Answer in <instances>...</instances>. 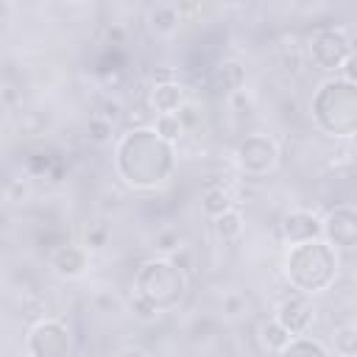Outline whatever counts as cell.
Instances as JSON below:
<instances>
[{
  "mask_svg": "<svg viewBox=\"0 0 357 357\" xmlns=\"http://www.w3.org/2000/svg\"><path fill=\"white\" fill-rule=\"evenodd\" d=\"M312 117L329 137L357 134V84L329 78L312 98Z\"/></svg>",
  "mask_w": 357,
  "mask_h": 357,
  "instance_id": "cell-3",
  "label": "cell"
},
{
  "mask_svg": "<svg viewBox=\"0 0 357 357\" xmlns=\"http://www.w3.org/2000/svg\"><path fill=\"white\" fill-rule=\"evenodd\" d=\"M50 271L61 279H78L86 268H89V248L86 245H75V243H61L50 251L47 257Z\"/></svg>",
  "mask_w": 357,
  "mask_h": 357,
  "instance_id": "cell-10",
  "label": "cell"
},
{
  "mask_svg": "<svg viewBox=\"0 0 357 357\" xmlns=\"http://www.w3.org/2000/svg\"><path fill=\"white\" fill-rule=\"evenodd\" d=\"M134 290L153 310L167 312V310L178 307V301L187 290V279H184V271L178 265H173L170 259H148L139 265V271L134 276Z\"/></svg>",
  "mask_w": 357,
  "mask_h": 357,
  "instance_id": "cell-4",
  "label": "cell"
},
{
  "mask_svg": "<svg viewBox=\"0 0 357 357\" xmlns=\"http://www.w3.org/2000/svg\"><path fill=\"white\" fill-rule=\"evenodd\" d=\"M276 357H329L326 346L312 337H293Z\"/></svg>",
  "mask_w": 357,
  "mask_h": 357,
  "instance_id": "cell-17",
  "label": "cell"
},
{
  "mask_svg": "<svg viewBox=\"0 0 357 357\" xmlns=\"http://www.w3.org/2000/svg\"><path fill=\"white\" fill-rule=\"evenodd\" d=\"M312 318H315V312H312V307H310V301H307L304 296H290V298H284V301L276 307V321H279L293 337L307 335V329L312 326Z\"/></svg>",
  "mask_w": 357,
  "mask_h": 357,
  "instance_id": "cell-11",
  "label": "cell"
},
{
  "mask_svg": "<svg viewBox=\"0 0 357 357\" xmlns=\"http://www.w3.org/2000/svg\"><path fill=\"white\" fill-rule=\"evenodd\" d=\"M28 357H70L73 351V335L64 321L59 318H42L31 326L25 337Z\"/></svg>",
  "mask_w": 357,
  "mask_h": 357,
  "instance_id": "cell-5",
  "label": "cell"
},
{
  "mask_svg": "<svg viewBox=\"0 0 357 357\" xmlns=\"http://www.w3.org/2000/svg\"><path fill=\"white\" fill-rule=\"evenodd\" d=\"M131 310H134V315L142 318V321H151V318L159 315V310H153V307H151L145 298H139L137 293H134V298H131Z\"/></svg>",
  "mask_w": 357,
  "mask_h": 357,
  "instance_id": "cell-24",
  "label": "cell"
},
{
  "mask_svg": "<svg viewBox=\"0 0 357 357\" xmlns=\"http://www.w3.org/2000/svg\"><path fill=\"white\" fill-rule=\"evenodd\" d=\"M332 346L337 357H357V326L343 324L332 332Z\"/></svg>",
  "mask_w": 357,
  "mask_h": 357,
  "instance_id": "cell-19",
  "label": "cell"
},
{
  "mask_svg": "<svg viewBox=\"0 0 357 357\" xmlns=\"http://www.w3.org/2000/svg\"><path fill=\"white\" fill-rule=\"evenodd\" d=\"M212 226H215V234H218L223 243L237 240L240 231H243V215H240V209H229V212H223L220 218H215Z\"/></svg>",
  "mask_w": 357,
  "mask_h": 357,
  "instance_id": "cell-18",
  "label": "cell"
},
{
  "mask_svg": "<svg viewBox=\"0 0 357 357\" xmlns=\"http://www.w3.org/2000/svg\"><path fill=\"white\" fill-rule=\"evenodd\" d=\"M156 134L165 139V142H176L181 134H184V123H181V117L178 114H162V117H156Z\"/></svg>",
  "mask_w": 357,
  "mask_h": 357,
  "instance_id": "cell-21",
  "label": "cell"
},
{
  "mask_svg": "<svg viewBox=\"0 0 357 357\" xmlns=\"http://www.w3.org/2000/svg\"><path fill=\"white\" fill-rule=\"evenodd\" d=\"M351 56V36L343 28H318L310 36V59L321 70H343Z\"/></svg>",
  "mask_w": 357,
  "mask_h": 357,
  "instance_id": "cell-6",
  "label": "cell"
},
{
  "mask_svg": "<svg viewBox=\"0 0 357 357\" xmlns=\"http://www.w3.org/2000/svg\"><path fill=\"white\" fill-rule=\"evenodd\" d=\"M223 312H226L229 318L243 315V312H245V298H243L240 293H229V296H223Z\"/></svg>",
  "mask_w": 357,
  "mask_h": 357,
  "instance_id": "cell-23",
  "label": "cell"
},
{
  "mask_svg": "<svg viewBox=\"0 0 357 357\" xmlns=\"http://www.w3.org/2000/svg\"><path fill=\"white\" fill-rule=\"evenodd\" d=\"M178 22H181V11H178V6H173V3H156V6L148 11V25H151V31H153L156 36H170V33H176Z\"/></svg>",
  "mask_w": 357,
  "mask_h": 357,
  "instance_id": "cell-13",
  "label": "cell"
},
{
  "mask_svg": "<svg viewBox=\"0 0 357 357\" xmlns=\"http://www.w3.org/2000/svg\"><path fill=\"white\" fill-rule=\"evenodd\" d=\"M106 237H109V229L103 226V223H95V226H89L86 229V248H103L106 245Z\"/></svg>",
  "mask_w": 357,
  "mask_h": 357,
  "instance_id": "cell-22",
  "label": "cell"
},
{
  "mask_svg": "<svg viewBox=\"0 0 357 357\" xmlns=\"http://www.w3.org/2000/svg\"><path fill=\"white\" fill-rule=\"evenodd\" d=\"M279 231H282V240L287 245H301V243H310V240H321L324 237V223L310 209H293L282 218Z\"/></svg>",
  "mask_w": 357,
  "mask_h": 357,
  "instance_id": "cell-9",
  "label": "cell"
},
{
  "mask_svg": "<svg viewBox=\"0 0 357 357\" xmlns=\"http://www.w3.org/2000/svg\"><path fill=\"white\" fill-rule=\"evenodd\" d=\"M112 131H114V123L106 120V117H100V114L89 117V123H86V137L95 145H109L112 142Z\"/></svg>",
  "mask_w": 357,
  "mask_h": 357,
  "instance_id": "cell-20",
  "label": "cell"
},
{
  "mask_svg": "<svg viewBox=\"0 0 357 357\" xmlns=\"http://www.w3.org/2000/svg\"><path fill=\"white\" fill-rule=\"evenodd\" d=\"M343 78H346L349 84H357V53L343 64Z\"/></svg>",
  "mask_w": 357,
  "mask_h": 357,
  "instance_id": "cell-26",
  "label": "cell"
},
{
  "mask_svg": "<svg viewBox=\"0 0 357 357\" xmlns=\"http://www.w3.org/2000/svg\"><path fill=\"white\" fill-rule=\"evenodd\" d=\"M243 84H245V70H243L240 61H223V64L215 67V73H212V86H215L218 92H231V95H237V92L243 89Z\"/></svg>",
  "mask_w": 357,
  "mask_h": 357,
  "instance_id": "cell-14",
  "label": "cell"
},
{
  "mask_svg": "<svg viewBox=\"0 0 357 357\" xmlns=\"http://www.w3.org/2000/svg\"><path fill=\"white\" fill-rule=\"evenodd\" d=\"M324 240L332 248H354L357 245V206H335L324 218Z\"/></svg>",
  "mask_w": 357,
  "mask_h": 357,
  "instance_id": "cell-8",
  "label": "cell"
},
{
  "mask_svg": "<svg viewBox=\"0 0 357 357\" xmlns=\"http://www.w3.org/2000/svg\"><path fill=\"white\" fill-rule=\"evenodd\" d=\"M234 159H237V167L245 173V176H265L276 167L279 162V148L271 137L265 134H248L237 151H234Z\"/></svg>",
  "mask_w": 357,
  "mask_h": 357,
  "instance_id": "cell-7",
  "label": "cell"
},
{
  "mask_svg": "<svg viewBox=\"0 0 357 357\" xmlns=\"http://www.w3.org/2000/svg\"><path fill=\"white\" fill-rule=\"evenodd\" d=\"M173 145L165 142L156 128H134L117 139L114 167L120 178L137 190L159 187L173 173Z\"/></svg>",
  "mask_w": 357,
  "mask_h": 357,
  "instance_id": "cell-1",
  "label": "cell"
},
{
  "mask_svg": "<svg viewBox=\"0 0 357 357\" xmlns=\"http://www.w3.org/2000/svg\"><path fill=\"white\" fill-rule=\"evenodd\" d=\"M201 206H204V212L215 220V218H220L223 212L234 209V198H231V192L223 190V187H209V190L204 192V198H201Z\"/></svg>",
  "mask_w": 357,
  "mask_h": 357,
  "instance_id": "cell-15",
  "label": "cell"
},
{
  "mask_svg": "<svg viewBox=\"0 0 357 357\" xmlns=\"http://www.w3.org/2000/svg\"><path fill=\"white\" fill-rule=\"evenodd\" d=\"M284 276L301 293H324L337 276V254L324 237L290 245L284 257Z\"/></svg>",
  "mask_w": 357,
  "mask_h": 357,
  "instance_id": "cell-2",
  "label": "cell"
},
{
  "mask_svg": "<svg viewBox=\"0 0 357 357\" xmlns=\"http://www.w3.org/2000/svg\"><path fill=\"white\" fill-rule=\"evenodd\" d=\"M156 248H159V251L181 248V245H178V234H176V231H159V234H156Z\"/></svg>",
  "mask_w": 357,
  "mask_h": 357,
  "instance_id": "cell-25",
  "label": "cell"
},
{
  "mask_svg": "<svg viewBox=\"0 0 357 357\" xmlns=\"http://www.w3.org/2000/svg\"><path fill=\"white\" fill-rule=\"evenodd\" d=\"M117 357H148L142 349H137V346H128V349H123Z\"/></svg>",
  "mask_w": 357,
  "mask_h": 357,
  "instance_id": "cell-27",
  "label": "cell"
},
{
  "mask_svg": "<svg viewBox=\"0 0 357 357\" xmlns=\"http://www.w3.org/2000/svg\"><path fill=\"white\" fill-rule=\"evenodd\" d=\"M148 103H151V109H153L156 117H162V114H178L181 106L187 103L184 86H181L178 81L153 84V86H151V95H148Z\"/></svg>",
  "mask_w": 357,
  "mask_h": 357,
  "instance_id": "cell-12",
  "label": "cell"
},
{
  "mask_svg": "<svg viewBox=\"0 0 357 357\" xmlns=\"http://www.w3.org/2000/svg\"><path fill=\"white\" fill-rule=\"evenodd\" d=\"M259 340H262V346L268 349V351H282L290 340H293V335L276 321V318H271V321H265L262 326H259Z\"/></svg>",
  "mask_w": 357,
  "mask_h": 357,
  "instance_id": "cell-16",
  "label": "cell"
}]
</instances>
